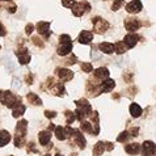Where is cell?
<instances>
[{
    "label": "cell",
    "instance_id": "obj_1",
    "mask_svg": "<svg viewBox=\"0 0 156 156\" xmlns=\"http://www.w3.org/2000/svg\"><path fill=\"white\" fill-rule=\"evenodd\" d=\"M75 104H76L75 114H76V118L79 121H83L85 118H88V117L92 114V106H90V104L87 101L85 98L76 100Z\"/></svg>",
    "mask_w": 156,
    "mask_h": 156
},
{
    "label": "cell",
    "instance_id": "obj_2",
    "mask_svg": "<svg viewBox=\"0 0 156 156\" xmlns=\"http://www.w3.org/2000/svg\"><path fill=\"white\" fill-rule=\"evenodd\" d=\"M72 9V15L76 17L83 16L84 13H88L90 11V4L87 2V0H81V2H77L73 4V7L71 8Z\"/></svg>",
    "mask_w": 156,
    "mask_h": 156
},
{
    "label": "cell",
    "instance_id": "obj_3",
    "mask_svg": "<svg viewBox=\"0 0 156 156\" xmlns=\"http://www.w3.org/2000/svg\"><path fill=\"white\" fill-rule=\"evenodd\" d=\"M92 24H93V30L98 34L105 33L108 29H109V23L106 20L101 19V17H93L92 19Z\"/></svg>",
    "mask_w": 156,
    "mask_h": 156
},
{
    "label": "cell",
    "instance_id": "obj_4",
    "mask_svg": "<svg viewBox=\"0 0 156 156\" xmlns=\"http://www.w3.org/2000/svg\"><path fill=\"white\" fill-rule=\"evenodd\" d=\"M123 25H125V28H126L127 32L134 33L140 28V20H138L136 17H129V19L125 20Z\"/></svg>",
    "mask_w": 156,
    "mask_h": 156
},
{
    "label": "cell",
    "instance_id": "obj_5",
    "mask_svg": "<svg viewBox=\"0 0 156 156\" xmlns=\"http://www.w3.org/2000/svg\"><path fill=\"white\" fill-rule=\"evenodd\" d=\"M143 156H155L156 155V144L151 140H146L140 147Z\"/></svg>",
    "mask_w": 156,
    "mask_h": 156
},
{
    "label": "cell",
    "instance_id": "obj_6",
    "mask_svg": "<svg viewBox=\"0 0 156 156\" xmlns=\"http://www.w3.org/2000/svg\"><path fill=\"white\" fill-rule=\"evenodd\" d=\"M138 41H139V36L136 33H127L123 38V43L126 45L127 49H133L136 46Z\"/></svg>",
    "mask_w": 156,
    "mask_h": 156
},
{
    "label": "cell",
    "instance_id": "obj_7",
    "mask_svg": "<svg viewBox=\"0 0 156 156\" xmlns=\"http://www.w3.org/2000/svg\"><path fill=\"white\" fill-rule=\"evenodd\" d=\"M142 2L140 0H131L129 4H126V12L130 15H134V13H139L142 11Z\"/></svg>",
    "mask_w": 156,
    "mask_h": 156
},
{
    "label": "cell",
    "instance_id": "obj_8",
    "mask_svg": "<svg viewBox=\"0 0 156 156\" xmlns=\"http://www.w3.org/2000/svg\"><path fill=\"white\" fill-rule=\"evenodd\" d=\"M71 51H72V41H67V42L59 43L57 53L60 57H67V55H70Z\"/></svg>",
    "mask_w": 156,
    "mask_h": 156
},
{
    "label": "cell",
    "instance_id": "obj_9",
    "mask_svg": "<svg viewBox=\"0 0 156 156\" xmlns=\"http://www.w3.org/2000/svg\"><path fill=\"white\" fill-rule=\"evenodd\" d=\"M55 72H57L58 77L63 81V83H66V81H70V80L73 79V72L71 70H68V68H58Z\"/></svg>",
    "mask_w": 156,
    "mask_h": 156
},
{
    "label": "cell",
    "instance_id": "obj_10",
    "mask_svg": "<svg viewBox=\"0 0 156 156\" xmlns=\"http://www.w3.org/2000/svg\"><path fill=\"white\" fill-rule=\"evenodd\" d=\"M49 28H50V23H47V21H40V23L37 24V32L45 38H49L50 34L53 33L49 30Z\"/></svg>",
    "mask_w": 156,
    "mask_h": 156
},
{
    "label": "cell",
    "instance_id": "obj_11",
    "mask_svg": "<svg viewBox=\"0 0 156 156\" xmlns=\"http://www.w3.org/2000/svg\"><path fill=\"white\" fill-rule=\"evenodd\" d=\"M72 138H73V140H75L76 144L79 146V148H80V150H84V148H85L87 142H85L84 135L81 134V130H75V131H73Z\"/></svg>",
    "mask_w": 156,
    "mask_h": 156
},
{
    "label": "cell",
    "instance_id": "obj_12",
    "mask_svg": "<svg viewBox=\"0 0 156 156\" xmlns=\"http://www.w3.org/2000/svg\"><path fill=\"white\" fill-rule=\"evenodd\" d=\"M16 55L19 57V62L21 64H28L30 62V55L28 54V49H27V47H21L20 50H17Z\"/></svg>",
    "mask_w": 156,
    "mask_h": 156
},
{
    "label": "cell",
    "instance_id": "obj_13",
    "mask_svg": "<svg viewBox=\"0 0 156 156\" xmlns=\"http://www.w3.org/2000/svg\"><path fill=\"white\" fill-rule=\"evenodd\" d=\"M93 40V33L89 32V30H83V32L80 33L79 38H77V41H79V43H81V45H89L90 42H92Z\"/></svg>",
    "mask_w": 156,
    "mask_h": 156
},
{
    "label": "cell",
    "instance_id": "obj_14",
    "mask_svg": "<svg viewBox=\"0 0 156 156\" xmlns=\"http://www.w3.org/2000/svg\"><path fill=\"white\" fill-rule=\"evenodd\" d=\"M115 87V81L113 79H105V80H102V83L100 84V92L104 93V92H110L112 89H113Z\"/></svg>",
    "mask_w": 156,
    "mask_h": 156
},
{
    "label": "cell",
    "instance_id": "obj_15",
    "mask_svg": "<svg viewBox=\"0 0 156 156\" xmlns=\"http://www.w3.org/2000/svg\"><path fill=\"white\" fill-rule=\"evenodd\" d=\"M27 127H28V121L27 119L19 121L17 125H16V135L25 138V134H27Z\"/></svg>",
    "mask_w": 156,
    "mask_h": 156
},
{
    "label": "cell",
    "instance_id": "obj_16",
    "mask_svg": "<svg viewBox=\"0 0 156 156\" xmlns=\"http://www.w3.org/2000/svg\"><path fill=\"white\" fill-rule=\"evenodd\" d=\"M38 139H40V143L42 146H49L51 142V133L49 130H43L38 135Z\"/></svg>",
    "mask_w": 156,
    "mask_h": 156
},
{
    "label": "cell",
    "instance_id": "obj_17",
    "mask_svg": "<svg viewBox=\"0 0 156 156\" xmlns=\"http://www.w3.org/2000/svg\"><path fill=\"white\" fill-rule=\"evenodd\" d=\"M94 77L98 80H105L109 77V70L106 67H100L94 70Z\"/></svg>",
    "mask_w": 156,
    "mask_h": 156
},
{
    "label": "cell",
    "instance_id": "obj_18",
    "mask_svg": "<svg viewBox=\"0 0 156 156\" xmlns=\"http://www.w3.org/2000/svg\"><path fill=\"white\" fill-rule=\"evenodd\" d=\"M98 49L102 51V53H105L108 55L113 54L114 53V45L113 43H109V42H101L98 45Z\"/></svg>",
    "mask_w": 156,
    "mask_h": 156
},
{
    "label": "cell",
    "instance_id": "obj_19",
    "mask_svg": "<svg viewBox=\"0 0 156 156\" xmlns=\"http://www.w3.org/2000/svg\"><path fill=\"white\" fill-rule=\"evenodd\" d=\"M125 151L129 154V155H136L140 152V146L138 143H130V144L125 146Z\"/></svg>",
    "mask_w": 156,
    "mask_h": 156
},
{
    "label": "cell",
    "instance_id": "obj_20",
    "mask_svg": "<svg viewBox=\"0 0 156 156\" xmlns=\"http://www.w3.org/2000/svg\"><path fill=\"white\" fill-rule=\"evenodd\" d=\"M50 92L53 94H55V96H63L64 94V85L62 83H55L50 88Z\"/></svg>",
    "mask_w": 156,
    "mask_h": 156
},
{
    "label": "cell",
    "instance_id": "obj_21",
    "mask_svg": "<svg viewBox=\"0 0 156 156\" xmlns=\"http://www.w3.org/2000/svg\"><path fill=\"white\" fill-rule=\"evenodd\" d=\"M9 142H11V134L7 130H2L0 131V147L7 146Z\"/></svg>",
    "mask_w": 156,
    "mask_h": 156
},
{
    "label": "cell",
    "instance_id": "obj_22",
    "mask_svg": "<svg viewBox=\"0 0 156 156\" xmlns=\"http://www.w3.org/2000/svg\"><path fill=\"white\" fill-rule=\"evenodd\" d=\"M80 130L81 131H84L87 134H92L93 135V126H92V123L89 122V121H80Z\"/></svg>",
    "mask_w": 156,
    "mask_h": 156
},
{
    "label": "cell",
    "instance_id": "obj_23",
    "mask_svg": "<svg viewBox=\"0 0 156 156\" xmlns=\"http://www.w3.org/2000/svg\"><path fill=\"white\" fill-rule=\"evenodd\" d=\"M142 108L138 105V104L135 102H133L131 105H130V114H131L134 118H138V117H140L142 115Z\"/></svg>",
    "mask_w": 156,
    "mask_h": 156
},
{
    "label": "cell",
    "instance_id": "obj_24",
    "mask_svg": "<svg viewBox=\"0 0 156 156\" xmlns=\"http://www.w3.org/2000/svg\"><path fill=\"white\" fill-rule=\"evenodd\" d=\"M27 100L32 104V105H36V106H40L42 105V100L37 96V94H34V93H28V96H27Z\"/></svg>",
    "mask_w": 156,
    "mask_h": 156
},
{
    "label": "cell",
    "instance_id": "obj_25",
    "mask_svg": "<svg viewBox=\"0 0 156 156\" xmlns=\"http://www.w3.org/2000/svg\"><path fill=\"white\" fill-rule=\"evenodd\" d=\"M54 131H55V136H57L58 140H64L67 138L66 136V131H64V127L63 126H55Z\"/></svg>",
    "mask_w": 156,
    "mask_h": 156
},
{
    "label": "cell",
    "instance_id": "obj_26",
    "mask_svg": "<svg viewBox=\"0 0 156 156\" xmlns=\"http://www.w3.org/2000/svg\"><path fill=\"white\" fill-rule=\"evenodd\" d=\"M104 151H105L104 142H98V143H96V146L93 147V156H101L104 154Z\"/></svg>",
    "mask_w": 156,
    "mask_h": 156
},
{
    "label": "cell",
    "instance_id": "obj_27",
    "mask_svg": "<svg viewBox=\"0 0 156 156\" xmlns=\"http://www.w3.org/2000/svg\"><path fill=\"white\" fill-rule=\"evenodd\" d=\"M126 50H127V47H126V45L123 43V41L115 42V45H114V51H115L117 54H125V53H126Z\"/></svg>",
    "mask_w": 156,
    "mask_h": 156
},
{
    "label": "cell",
    "instance_id": "obj_28",
    "mask_svg": "<svg viewBox=\"0 0 156 156\" xmlns=\"http://www.w3.org/2000/svg\"><path fill=\"white\" fill-rule=\"evenodd\" d=\"M24 112H25V106L21 104V105H19V106H16V108L12 109V115H13L15 118H19V117H21L24 114Z\"/></svg>",
    "mask_w": 156,
    "mask_h": 156
},
{
    "label": "cell",
    "instance_id": "obj_29",
    "mask_svg": "<svg viewBox=\"0 0 156 156\" xmlns=\"http://www.w3.org/2000/svg\"><path fill=\"white\" fill-rule=\"evenodd\" d=\"M64 117H66V122L68 125H71L73 121L76 119V114H75V112H72V110H66L64 112Z\"/></svg>",
    "mask_w": 156,
    "mask_h": 156
},
{
    "label": "cell",
    "instance_id": "obj_30",
    "mask_svg": "<svg viewBox=\"0 0 156 156\" xmlns=\"http://www.w3.org/2000/svg\"><path fill=\"white\" fill-rule=\"evenodd\" d=\"M130 134H129V131H123V133H121L119 135H118V138H117V140H118L119 143H125V142H127L129 139H130Z\"/></svg>",
    "mask_w": 156,
    "mask_h": 156
},
{
    "label": "cell",
    "instance_id": "obj_31",
    "mask_svg": "<svg viewBox=\"0 0 156 156\" xmlns=\"http://www.w3.org/2000/svg\"><path fill=\"white\" fill-rule=\"evenodd\" d=\"M123 4H125V0H113V3H112V9H113L114 12L118 11Z\"/></svg>",
    "mask_w": 156,
    "mask_h": 156
},
{
    "label": "cell",
    "instance_id": "obj_32",
    "mask_svg": "<svg viewBox=\"0 0 156 156\" xmlns=\"http://www.w3.org/2000/svg\"><path fill=\"white\" fill-rule=\"evenodd\" d=\"M81 70H83L84 72H87V73L92 72V71H93V66H92V63H89V62L81 63Z\"/></svg>",
    "mask_w": 156,
    "mask_h": 156
},
{
    "label": "cell",
    "instance_id": "obj_33",
    "mask_svg": "<svg viewBox=\"0 0 156 156\" xmlns=\"http://www.w3.org/2000/svg\"><path fill=\"white\" fill-rule=\"evenodd\" d=\"M77 62V58H76V55H73V54H70V57H68L66 60H64V63L67 64V66H71V64H75Z\"/></svg>",
    "mask_w": 156,
    "mask_h": 156
},
{
    "label": "cell",
    "instance_id": "obj_34",
    "mask_svg": "<svg viewBox=\"0 0 156 156\" xmlns=\"http://www.w3.org/2000/svg\"><path fill=\"white\" fill-rule=\"evenodd\" d=\"M75 3H76V0H62L63 7H66V8H72Z\"/></svg>",
    "mask_w": 156,
    "mask_h": 156
},
{
    "label": "cell",
    "instance_id": "obj_35",
    "mask_svg": "<svg viewBox=\"0 0 156 156\" xmlns=\"http://www.w3.org/2000/svg\"><path fill=\"white\" fill-rule=\"evenodd\" d=\"M138 133H139V129L138 127H131L129 130V134H130V136L131 138H135L138 135Z\"/></svg>",
    "mask_w": 156,
    "mask_h": 156
},
{
    "label": "cell",
    "instance_id": "obj_36",
    "mask_svg": "<svg viewBox=\"0 0 156 156\" xmlns=\"http://www.w3.org/2000/svg\"><path fill=\"white\" fill-rule=\"evenodd\" d=\"M45 115L49 119L51 118H55L57 117V112H51V110H45Z\"/></svg>",
    "mask_w": 156,
    "mask_h": 156
},
{
    "label": "cell",
    "instance_id": "obj_37",
    "mask_svg": "<svg viewBox=\"0 0 156 156\" xmlns=\"http://www.w3.org/2000/svg\"><path fill=\"white\" fill-rule=\"evenodd\" d=\"M67 41H71V37L68 36V34H62V36L59 37V43H62V42H67Z\"/></svg>",
    "mask_w": 156,
    "mask_h": 156
},
{
    "label": "cell",
    "instance_id": "obj_38",
    "mask_svg": "<svg viewBox=\"0 0 156 156\" xmlns=\"http://www.w3.org/2000/svg\"><path fill=\"white\" fill-rule=\"evenodd\" d=\"M33 30H34V25L33 24H28L27 28H25V32H27L28 36H30V34L33 33Z\"/></svg>",
    "mask_w": 156,
    "mask_h": 156
},
{
    "label": "cell",
    "instance_id": "obj_39",
    "mask_svg": "<svg viewBox=\"0 0 156 156\" xmlns=\"http://www.w3.org/2000/svg\"><path fill=\"white\" fill-rule=\"evenodd\" d=\"M7 9H8V12H11V13H15V12H16V4H15V3L8 4V5H7Z\"/></svg>",
    "mask_w": 156,
    "mask_h": 156
},
{
    "label": "cell",
    "instance_id": "obj_40",
    "mask_svg": "<svg viewBox=\"0 0 156 156\" xmlns=\"http://www.w3.org/2000/svg\"><path fill=\"white\" fill-rule=\"evenodd\" d=\"M104 144H105V150L106 151H112L113 150V147H114V144L113 143H110V142H104Z\"/></svg>",
    "mask_w": 156,
    "mask_h": 156
},
{
    "label": "cell",
    "instance_id": "obj_41",
    "mask_svg": "<svg viewBox=\"0 0 156 156\" xmlns=\"http://www.w3.org/2000/svg\"><path fill=\"white\" fill-rule=\"evenodd\" d=\"M5 34H7V29L4 28V25H3L2 23H0V36L4 37V36H5Z\"/></svg>",
    "mask_w": 156,
    "mask_h": 156
},
{
    "label": "cell",
    "instance_id": "obj_42",
    "mask_svg": "<svg viewBox=\"0 0 156 156\" xmlns=\"http://www.w3.org/2000/svg\"><path fill=\"white\" fill-rule=\"evenodd\" d=\"M25 81H27V84H28V85H29V84H32V81H33V77L30 76V73H29V75L27 76V79H25Z\"/></svg>",
    "mask_w": 156,
    "mask_h": 156
},
{
    "label": "cell",
    "instance_id": "obj_43",
    "mask_svg": "<svg viewBox=\"0 0 156 156\" xmlns=\"http://www.w3.org/2000/svg\"><path fill=\"white\" fill-rule=\"evenodd\" d=\"M3 93H4V90H0V101H2V98H3Z\"/></svg>",
    "mask_w": 156,
    "mask_h": 156
},
{
    "label": "cell",
    "instance_id": "obj_44",
    "mask_svg": "<svg viewBox=\"0 0 156 156\" xmlns=\"http://www.w3.org/2000/svg\"><path fill=\"white\" fill-rule=\"evenodd\" d=\"M2 2H11V0H2Z\"/></svg>",
    "mask_w": 156,
    "mask_h": 156
},
{
    "label": "cell",
    "instance_id": "obj_45",
    "mask_svg": "<svg viewBox=\"0 0 156 156\" xmlns=\"http://www.w3.org/2000/svg\"><path fill=\"white\" fill-rule=\"evenodd\" d=\"M45 156H51V155H50V154H46V155H45Z\"/></svg>",
    "mask_w": 156,
    "mask_h": 156
}]
</instances>
